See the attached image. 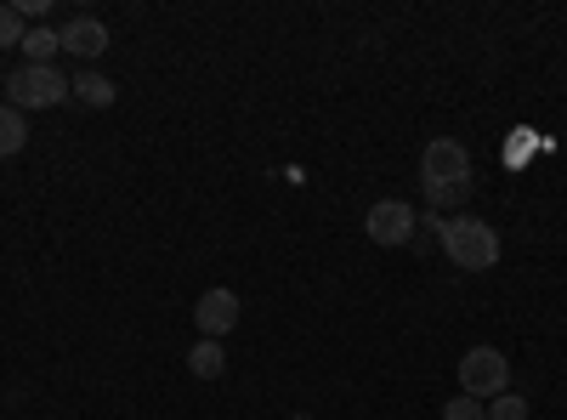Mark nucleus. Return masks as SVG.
I'll list each match as a JSON object with an SVG mask.
<instances>
[{"label": "nucleus", "mask_w": 567, "mask_h": 420, "mask_svg": "<svg viewBox=\"0 0 567 420\" xmlns=\"http://www.w3.org/2000/svg\"><path fill=\"white\" fill-rule=\"evenodd\" d=\"M7 91H12L7 103L29 114V109H58V103L69 98V91H74V85H69V80H63L58 69H40V63H23V69H12V74H7Z\"/></svg>", "instance_id": "nucleus-2"}, {"label": "nucleus", "mask_w": 567, "mask_h": 420, "mask_svg": "<svg viewBox=\"0 0 567 420\" xmlns=\"http://www.w3.org/2000/svg\"><path fill=\"white\" fill-rule=\"evenodd\" d=\"M58 40H63V52H74V58H103L109 52V23L103 18H69L58 29Z\"/></svg>", "instance_id": "nucleus-7"}, {"label": "nucleus", "mask_w": 567, "mask_h": 420, "mask_svg": "<svg viewBox=\"0 0 567 420\" xmlns=\"http://www.w3.org/2000/svg\"><path fill=\"white\" fill-rule=\"evenodd\" d=\"M420 188H425V199H432V211H449V205L471 199V188H437V182H420Z\"/></svg>", "instance_id": "nucleus-15"}, {"label": "nucleus", "mask_w": 567, "mask_h": 420, "mask_svg": "<svg viewBox=\"0 0 567 420\" xmlns=\"http://www.w3.org/2000/svg\"><path fill=\"white\" fill-rule=\"evenodd\" d=\"M443 420H488V403L460 392V398H449V403H443Z\"/></svg>", "instance_id": "nucleus-13"}, {"label": "nucleus", "mask_w": 567, "mask_h": 420, "mask_svg": "<svg viewBox=\"0 0 567 420\" xmlns=\"http://www.w3.org/2000/svg\"><path fill=\"white\" fill-rule=\"evenodd\" d=\"M29 148V125H23V109H12L7 98H0V160H12Z\"/></svg>", "instance_id": "nucleus-8"}, {"label": "nucleus", "mask_w": 567, "mask_h": 420, "mask_svg": "<svg viewBox=\"0 0 567 420\" xmlns=\"http://www.w3.org/2000/svg\"><path fill=\"white\" fill-rule=\"evenodd\" d=\"M290 420H312V414H290Z\"/></svg>", "instance_id": "nucleus-16"}, {"label": "nucleus", "mask_w": 567, "mask_h": 420, "mask_svg": "<svg viewBox=\"0 0 567 420\" xmlns=\"http://www.w3.org/2000/svg\"><path fill=\"white\" fill-rule=\"evenodd\" d=\"M239 313H245V307H239V290H221V285H216V290L199 296L194 324H199V336H205V341H221L227 330H239Z\"/></svg>", "instance_id": "nucleus-6"}, {"label": "nucleus", "mask_w": 567, "mask_h": 420, "mask_svg": "<svg viewBox=\"0 0 567 420\" xmlns=\"http://www.w3.org/2000/svg\"><path fill=\"white\" fill-rule=\"evenodd\" d=\"M23 52H29V63H40V69H58L63 40H58V29H29V34H23Z\"/></svg>", "instance_id": "nucleus-10"}, {"label": "nucleus", "mask_w": 567, "mask_h": 420, "mask_svg": "<svg viewBox=\"0 0 567 420\" xmlns=\"http://www.w3.org/2000/svg\"><path fill=\"white\" fill-rule=\"evenodd\" d=\"M187 369H194V381H216L221 369H227L221 341H194V347H187Z\"/></svg>", "instance_id": "nucleus-9"}, {"label": "nucleus", "mask_w": 567, "mask_h": 420, "mask_svg": "<svg viewBox=\"0 0 567 420\" xmlns=\"http://www.w3.org/2000/svg\"><path fill=\"white\" fill-rule=\"evenodd\" d=\"M460 392L465 398H499V392H511V358L499 347H471L460 358Z\"/></svg>", "instance_id": "nucleus-3"}, {"label": "nucleus", "mask_w": 567, "mask_h": 420, "mask_svg": "<svg viewBox=\"0 0 567 420\" xmlns=\"http://www.w3.org/2000/svg\"><path fill=\"white\" fill-rule=\"evenodd\" d=\"M23 34H29V18L18 7H0V45H23Z\"/></svg>", "instance_id": "nucleus-14"}, {"label": "nucleus", "mask_w": 567, "mask_h": 420, "mask_svg": "<svg viewBox=\"0 0 567 420\" xmlns=\"http://www.w3.org/2000/svg\"><path fill=\"white\" fill-rule=\"evenodd\" d=\"M443 256L460 273H488V267H499V233L477 216H454V222H443Z\"/></svg>", "instance_id": "nucleus-1"}, {"label": "nucleus", "mask_w": 567, "mask_h": 420, "mask_svg": "<svg viewBox=\"0 0 567 420\" xmlns=\"http://www.w3.org/2000/svg\"><path fill=\"white\" fill-rule=\"evenodd\" d=\"M74 98L91 103V109H109V103H114V85H109V74H91V69H85V74L74 80Z\"/></svg>", "instance_id": "nucleus-11"}, {"label": "nucleus", "mask_w": 567, "mask_h": 420, "mask_svg": "<svg viewBox=\"0 0 567 420\" xmlns=\"http://www.w3.org/2000/svg\"><path fill=\"white\" fill-rule=\"evenodd\" d=\"M414 205H403V199H374L369 205V216H363V233L374 245H386V250H398V245H414Z\"/></svg>", "instance_id": "nucleus-5"}, {"label": "nucleus", "mask_w": 567, "mask_h": 420, "mask_svg": "<svg viewBox=\"0 0 567 420\" xmlns=\"http://www.w3.org/2000/svg\"><path fill=\"white\" fill-rule=\"evenodd\" d=\"M488 420H528V398H523V392H499V398H488Z\"/></svg>", "instance_id": "nucleus-12"}, {"label": "nucleus", "mask_w": 567, "mask_h": 420, "mask_svg": "<svg viewBox=\"0 0 567 420\" xmlns=\"http://www.w3.org/2000/svg\"><path fill=\"white\" fill-rule=\"evenodd\" d=\"M420 182H437V188H471V154L454 136H432L420 148Z\"/></svg>", "instance_id": "nucleus-4"}]
</instances>
